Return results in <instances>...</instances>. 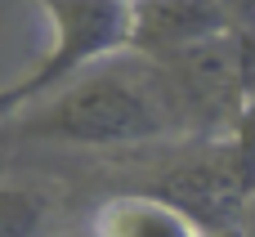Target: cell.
Instances as JSON below:
<instances>
[{
    "label": "cell",
    "instance_id": "5",
    "mask_svg": "<svg viewBox=\"0 0 255 237\" xmlns=\"http://www.w3.org/2000/svg\"><path fill=\"white\" fill-rule=\"evenodd\" d=\"M58 197L45 184L0 179V237H49Z\"/></svg>",
    "mask_w": 255,
    "mask_h": 237
},
{
    "label": "cell",
    "instance_id": "2",
    "mask_svg": "<svg viewBox=\"0 0 255 237\" xmlns=\"http://www.w3.org/2000/svg\"><path fill=\"white\" fill-rule=\"evenodd\" d=\"M49 18L54 45L40 63L0 85V121L54 94L85 67L130 49V0H36Z\"/></svg>",
    "mask_w": 255,
    "mask_h": 237
},
{
    "label": "cell",
    "instance_id": "3",
    "mask_svg": "<svg viewBox=\"0 0 255 237\" xmlns=\"http://www.w3.org/2000/svg\"><path fill=\"white\" fill-rule=\"evenodd\" d=\"M229 31L233 22L220 0H130V54L143 58H161Z\"/></svg>",
    "mask_w": 255,
    "mask_h": 237
},
{
    "label": "cell",
    "instance_id": "4",
    "mask_svg": "<svg viewBox=\"0 0 255 237\" xmlns=\"http://www.w3.org/2000/svg\"><path fill=\"white\" fill-rule=\"evenodd\" d=\"M90 237H215L193 211L152 193V188H117L90 211Z\"/></svg>",
    "mask_w": 255,
    "mask_h": 237
},
{
    "label": "cell",
    "instance_id": "1",
    "mask_svg": "<svg viewBox=\"0 0 255 237\" xmlns=\"http://www.w3.org/2000/svg\"><path fill=\"white\" fill-rule=\"evenodd\" d=\"M0 139L36 143V148L117 152V148H148V143L184 139V134L157 67L143 54L126 49L85 67L54 94L0 121Z\"/></svg>",
    "mask_w": 255,
    "mask_h": 237
},
{
    "label": "cell",
    "instance_id": "6",
    "mask_svg": "<svg viewBox=\"0 0 255 237\" xmlns=\"http://www.w3.org/2000/svg\"><path fill=\"white\" fill-rule=\"evenodd\" d=\"M72 237H90V233H85V229H81V233H72Z\"/></svg>",
    "mask_w": 255,
    "mask_h": 237
}]
</instances>
